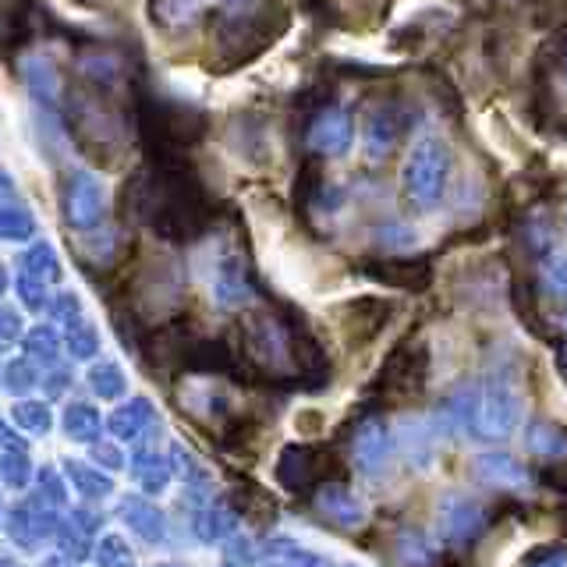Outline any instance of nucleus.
I'll return each instance as SVG.
<instances>
[{"label": "nucleus", "instance_id": "obj_1", "mask_svg": "<svg viewBox=\"0 0 567 567\" xmlns=\"http://www.w3.org/2000/svg\"><path fill=\"white\" fill-rule=\"evenodd\" d=\"M454 177V153L440 135H422L412 142L401 167V195L415 213H433L443 206Z\"/></svg>", "mask_w": 567, "mask_h": 567}, {"label": "nucleus", "instance_id": "obj_2", "mask_svg": "<svg viewBox=\"0 0 567 567\" xmlns=\"http://www.w3.org/2000/svg\"><path fill=\"white\" fill-rule=\"evenodd\" d=\"M468 419L475 425V433L486 436V440L511 436L514 422H518V394H514V386L507 380H501V377L489 380L483 386V394L475 398Z\"/></svg>", "mask_w": 567, "mask_h": 567}, {"label": "nucleus", "instance_id": "obj_3", "mask_svg": "<svg viewBox=\"0 0 567 567\" xmlns=\"http://www.w3.org/2000/svg\"><path fill=\"white\" fill-rule=\"evenodd\" d=\"M354 146V117L341 106H327L309 124V150L319 156H348Z\"/></svg>", "mask_w": 567, "mask_h": 567}, {"label": "nucleus", "instance_id": "obj_4", "mask_svg": "<svg viewBox=\"0 0 567 567\" xmlns=\"http://www.w3.org/2000/svg\"><path fill=\"white\" fill-rule=\"evenodd\" d=\"M390 319V306L386 301H377V298H359L351 301L344 309V333L348 337H359V344L369 341V337H377L383 330V323Z\"/></svg>", "mask_w": 567, "mask_h": 567}, {"label": "nucleus", "instance_id": "obj_5", "mask_svg": "<svg viewBox=\"0 0 567 567\" xmlns=\"http://www.w3.org/2000/svg\"><path fill=\"white\" fill-rule=\"evenodd\" d=\"M398 135H401V124H398L394 111L380 106V111H372L365 121V153L372 159H383L390 153V146L398 142Z\"/></svg>", "mask_w": 567, "mask_h": 567}, {"label": "nucleus", "instance_id": "obj_6", "mask_svg": "<svg viewBox=\"0 0 567 567\" xmlns=\"http://www.w3.org/2000/svg\"><path fill=\"white\" fill-rule=\"evenodd\" d=\"M359 457H362V465H380V461L386 457V451H390V440H386V430L383 425H377V422H369L365 430L359 433Z\"/></svg>", "mask_w": 567, "mask_h": 567}, {"label": "nucleus", "instance_id": "obj_7", "mask_svg": "<svg viewBox=\"0 0 567 567\" xmlns=\"http://www.w3.org/2000/svg\"><path fill=\"white\" fill-rule=\"evenodd\" d=\"M543 280H546V288L549 291H557L567 298V252H557V256H549L546 266H543Z\"/></svg>", "mask_w": 567, "mask_h": 567}, {"label": "nucleus", "instance_id": "obj_8", "mask_svg": "<svg viewBox=\"0 0 567 567\" xmlns=\"http://www.w3.org/2000/svg\"><path fill=\"white\" fill-rule=\"evenodd\" d=\"M564 333H567V312H564Z\"/></svg>", "mask_w": 567, "mask_h": 567}, {"label": "nucleus", "instance_id": "obj_9", "mask_svg": "<svg viewBox=\"0 0 567 567\" xmlns=\"http://www.w3.org/2000/svg\"><path fill=\"white\" fill-rule=\"evenodd\" d=\"M235 4H245V0H235Z\"/></svg>", "mask_w": 567, "mask_h": 567}, {"label": "nucleus", "instance_id": "obj_10", "mask_svg": "<svg viewBox=\"0 0 567 567\" xmlns=\"http://www.w3.org/2000/svg\"><path fill=\"white\" fill-rule=\"evenodd\" d=\"M564 68H567V58H564Z\"/></svg>", "mask_w": 567, "mask_h": 567}]
</instances>
